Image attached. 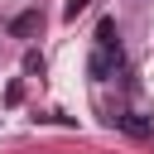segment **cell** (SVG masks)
<instances>
[{
  "mask_svg": "<svg viewBox=\"0 0 154 154\" xmlns=\"http://www.w3.org/2000/svg\"><path fill=\"white\" fill-rule=\"evenodd\" d=\"M116 67H120V53H106V48H91V58H87V72H91L96 82L116 77Z\"/></svg>",
  "mask_w": 154,
  "mask_h": 154,
  "instance_id": "cell-1",
  "label": "cell"
},
{
  "mask_svg": "<svg viewBox=\"0 0 154 154\" xmlns=\"http://www.w3.org/2000/svg\"><path fill=\"white\" fill-rule=\"evenodd\" d=\"M96 48H106V53H120V34H116V19H101V24H96Z\"/></svg>",
  "mask_w": 154,
  "mask_h": 154,
  "instance_id": "cell-2",
  "label": "cell"
},
{
  "mask_svg": "<svg viewBox=\"0 0 154 154\" xmlns=\"http://www.w3.org/2000/svg\"><path fill=\"white\" fill-rule=\"evenodd\" d=\"M111 120H116L120 130H130V135H140V140H144V135L154 130V125H149V120H140V116H111Z\"/></svg>",
  "mask_w": 154,
  "mask_h": 154,
  "instance_id": "cell-3",
  "label": "cell"
},
{
  "mask_svg": "<svg viewBox=\"0 0 154 154\" xmlns=\"http://www.w3.org/2000/svg\"><path fill=\"white\" fill-rule=\"evenodd\" d=\"M38 24H43V19H38V14H34V10H29V14H19V19H14V24H10V29H14V34H34V29H38Z\"/></svg>",
  "mask_w": 154,
  "mask_h": 154,
  "instance_id": "cell-4",
  "label": "cell"
},
{
  "mask_svg": "<svg viewBox=\"0 0 154 154\" xmlns=\"http://www.w3.org/2000/svg\"><path fill=\"white\" fill-rule=\"evenodd\" d=\"M24 72L29 77H43V53H24Z\"/></svg>",
  "mask_w": 154,
  "mask_h": 154,
  "instance_id": "cell-5",
  "label": "cell"
},
{
  "mask_svg": "<svg viewBox=\"0 0 154 154\" xmlns=\"http://www.w3.org/2000/svg\"><path fill=\"white\" fill-rule=\"evenodd\" d=\"M87 5H91V0H67V5H63V19H77Z\"/></svg>",
  "mask_w": 154,
  "mask_h": 154,
  "instance_id": "cell-6",
  "label": "cell"
}]
</instances>
